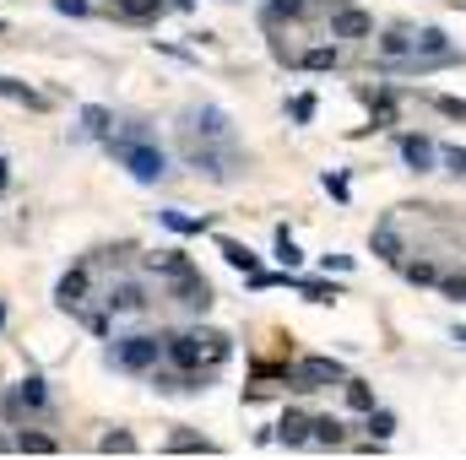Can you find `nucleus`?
Wrapping results in <instances>:
<instances>
[{"instance_id":"obj_33","label":"nucleus","mask_w":466,"mask_h":460,"mask_svg":"<svg viewBox=\"0 0 466 460\" xmlns=\"http://www.w3.org/2000/svg\"><path fill=\"white\" fill-rule=\"evenodd\" d=\"M0 33H5V22H0Z\"/></svg>"},{"instance_id":"obj_11","label":"nucleus","mask_w":466,"mask_h":460,"mask_svg":"<svg viewBox=\"0 0 466 460\" xmlns=\"http://www.w3.org/2000/svg\"><path fill=\"white\" fill-rule=\"evenodd\" d=\"M412 55H429V60H451V49H445V33H440V27H423V33L412 38Z\"/></svg>"},{"instance_id":"obj_30","label":"nucleus","mask_w":466,"mask_h":460,"mask_svg":"<svg viewBox=\"0 0 466 460\" xmlns=\"http://www.w3.org/2000/svg\"><path fill=\"white\" fill-rule=\"evenodd\" d=\"M451 168H456V174H466V152H461V146L451 152Z\"/></svg>"},{"instance_id":"obj_17","label":"nucleus","mask_w":466,"mask_h":460,"mask_svg":"<svg viewBox=\"0 0 466 460\" xmlns=\"http://www.w3.org/2000/svg\"><path fill=\"white\" fill-rule=\"evenodd\" d=\"M407 49H412V38H407V33H385V38H380V55H385V60H401Z\"/></svg>"},{"instance_id":"obj_20","label":"nucleus","mask_w":466,"mask_h":460,"mask_svg":"<svg viewBox=\"0 0 466 460\" xmlns=\"http://www.w3.org/2000/svg\"><path fill=\"white\" fill-rule=\"evenodd\" d=\"M282 16H304V0H271L266 5V22H282Z\"/></svg>"},{"instance_id":"obj_18","label":"nucleus","mask_w":466,"mask_h":460,"mask_svg":"<svg viewBox=\"0 0 466 460\" xmlns=\"http://www.w3.org/2000/svg\"><path fill=\"white\" fill-rule=\"evenodd\" d=\"M282 445H309V417H288L282 423Z\"/></svg>"},{"instance_id":"obj_3","label":"nucleus","mask_w":466,"mask_h":460,"mask_svg":"<svg viewBox=\"0 0 466 460\" xmlns=\"http://www.w3.org/2000/svg\"><path fill=\"white\" fill-rule=\"evenodd\" d=\"M157 357H163V342L157 336H119L115 346H109V363H115L119 374H152L157 368Z\"/></svg>"},{"instance_id":"obj_32","label":"nucleus","mask_w":466,"mask_h":460,"mask_svg":"<svg viewBox=\"0 0 466 460\" xmlns=\"http://www.w3.org/2000/svg\"><path fill=\"white\" fill-rule=\"evenodd\" d=\"M456 342H466V325H461V331H456Z\"/></svg>"},{"instance_id":"obj_13","label":"nucleus","mask_w":466,"mask_h":460,"mask_svg":"<svg viewBox=\"0 0 466 460\" xmlns=\"http://www.w3.org/2000/svg\"><path fill=\"white\" fill-rule=\"evenodd\" d=\"M152 271H163V276H168V282H179V276H190V271H196V265H190V260H185V255H152Z\"/></svg>"},{"instance_id":"obj_23","label":"nucleus","mask_w":466,"mask_h":460,"mask_svg":"<svg viewBox=\"0 0 466 460\" xmlns=\"http://www.w3.org/2000/svg\"><path fill=\"white\" fill-rule=\"evenodd\" d=\"M304 65H309V71H331V65H337V49H309Z\"/></svg>"},{"instance_id":"obj_4","label":"nucleus","mask_w":466,"mask_h":460,"mask_svg":"<svg viewBox=\"0 0 466 460\" xmlns=\"http://www.w3.org/2000/svg\"><path fill=\"white\" fill-rule=\"evenodd\" d=\"M337 379H348V374H342V363H331V357H304V363L293 368V390H326V385H337Z\"/></svg>"},{"instance_id":"obj_15","label":"nucleus","mask_w":466,"mask_h":460,"mask_svg":"<svg viewBox=\"0 0 466 460\" xmlns=\"http://www.w3.org/2000/svg\"><path fill=\"white\" fill-rule=\"evenodd\" d=\"M82 130H87V135H109V109H98V104L82 109Z\"/></svg>"},{"instance_id":"obj_14","label":"nucleus","mask_w":466,"mask_h":460,"mask_svg":"<svg viewBox=\"0 0 466 460\" xmlns=\"http://www.w3.org/2000/svg\"><path fill=\"white\" fill-rule=\"evenodd\" d=\"M0 98H11V104H27V109H44V98H38V93H27L22 82H5V76H0Z\"/></svg>"},{"instance_id":"obj_28","label":"nucleus","mask_w":466,"mask_h":460,"mask_svg":"<svg viewBox=\"0 0 466 460\" xmlns=\"http://www.w3.org/2000/svg\"><path fill=\"white\" fill-rule=\"evenodd\" d=\"M315 115V98H293V119H309Z\"/></svg>"},{"instance_id":"obj_10","label":"nucleus","mask_w":466,"mask_h":460,"mask_svg":"<svg viewBox=\"0 0 466 460\" xmlns=\"http://www.w3.org/2000/svg\"><path fill=\"white\" fill-rule=\"evenodd\" d=\"M82 293H87V265H76V271H66V276H60V287H55V298H60V309H76V304H82Z\"/></svg>"},{"instance_id":"obj_31","label":"nucleus","mask_w":466,"mask_h":460,"mask_svg":"<svg viewBox=\"0 0 466 460\" xmlns=\"http://www.w3.org/2000/svg\"><path fill=\"white\" fill-rule=\"evenodd\" d=\"M0 331H5V304H0Z\"/></svg>"},{"instance_id":"obj_8","label":"nucleus","mask_w":466,"mask_h":460,"mask_svg":"<svg viewBox=\"0 0 466 460\" xmlns=\"http://www.w3.org/2000/svg\"><path fill=\"white\" fill-rule=\"evenodd\" d=\"M179 304L207 315V309H212V287H207V276H196V271H190V276H179Z\"/></svg>"},{"instance_id":"obj_27","label":"nucleus","mask_w":466,"mask_h":460,"mask_svg":"<svg viewBox=\"0 0 466 460\" xmlns=\"http://www.w3.org/2000/svg\"><path fill=\"white\" fill-rule=\"evenodd\" d=\"M104 450H136V439H130V434H109V439H104Z\"/></svg>"},{"instance_id":"obj_26","label":"nucleus","mask_w":466,"mask_h":460,"mask_svg":"<svg viewBox=\"0 0 466 460\" xmlns=\"http://www.w3.org/2000/svg\"><path fill=\"white\" fill-rule=\"evenodd\" d=\"M348 401H352V406H374V395H369L363 385H352V379H348Z\"/></svg>"},{"instance_id":"obj_2","label":"nucleus","mask_w":466,"mask_h":460,"mask_svg":"<svg viewBox=\"0 0 466 460\" xmlns=\"http://www.w3.org/2000/svg\"><path fill=\"white\" fill-rule=\"evenodd\" d=\"M163 357H168L174 368L196 374L201 363H223V357H228V336H201V331H179V336H168V342H163Z\"/></svg>"},{"instance_id":"obj_16","label":"nucleus","mask_w":466,"mask_h":460,"mask_svg":"<svg viewBox=\"0 0 466 460\" xmlns=\"http://www.w3.org/2000/svg\"><path fill=\"white\" fill-rule=\"evenodd\" d=\"M223 260H228V265H238V271H255V255H249L244 244H233V238H223Z\"/></svg>"},{"instance_id":"obj_21","label":"nucleus","mask_w":466,"mask_h":460,"mask_svg":"<svg viewBox=\"0 0 466 460\" xmlns=\"http://www.w3.org/2000/svg\"><path fill=\"white\" fill-rule=\"evenodd\" d=\"M16 450H33V455H49V450H55V439H49V434H22V439H16Z\"/></svg>"},{"instance_id":"obj_6","label":"nucleus","mask_w":466,"mask_h":460,"mask_svg":"<svg viewBox=\"0 0 466 460\" xmlns=\"http://www.w3.org/2000/svg\"><path fill=\"white\" fill-rule=\"evenodd\" d=\"M104 304H109V315H141L147 309V287L141 282H115Z\"/></svg>"},{"instance_id":"obj_9","label":"nucleus","mask_w":466,"mask_h":460,"mask_svg":"<svg viewBox=\"0 0 466 460\" xmlns=\"http://www.w3.org/2000/svg\"><path fill=\"white\" fill-rule=\"evenodd\" d=\"M168 0H115V16L119 22H157Z\"/></svg>"},{"instance_id":"obj_19","label":"nucleus","mask_w":466,"mask_h":460,"mask_svg":"<svg viewBox=\"0 0 466 460\" xmlns=\"http://www.w3.org/2000/svg\"><path fill=\"white\" fill-rule=\"evenodd\" d=\"M163 223H168L174 233H207V223H201V217H185V212H163Z\"/></svg>"},{"instance_id":"obj_29","label":"nucleus","mask_w":466,"mask_h":460,"mask_svg":"<svg viewBox=\"0 0 466 460\" xmlns=\"http://www.w3.org/2000/svg\"><path fill=\"white\" fill-rule=\"evenodd\" d=\"M440 109H445V115H451V119H466V104H456V98H445Z\"/></svg>"},{"instance_id":"obj_22","label":"nucleus","mask_w":466,"mask_h":460,"mask_svg":"<svg viewBox=\"0 0 466 460\" xmlns=\"http://www.w3.org/2000/svg\"><path fill=\"white\" fill-rule=\"evenodd\" d=\"M277 260H282V265H299V260H304V255H299V244L288 238V228L277 233Z\"/></svg>"},{"instance_id":"obj_7","label":"nucleus","mask_w":466,"mask_h":460,"mask_svg":"<svg viewBox=\"0 0 466 460\" xmlns=\"http://www.w3.org/2000/svg\"><path fill=\"white\" fill-rule=\"evenodd\" d=\"M331 33H337V38H369V33H374V16L342 5V11H337V22H331Z\"/></svg>"},{"instance_id":"obj_5","label":"nucleus","mask_w":466,"mask_h":460,"mask_svg":"<svg viewBox=\"0 0 466 460\" xmlns=\"http://www.w3.org/2000/svg\"><path fill=\"white\" fill-rule=\"evenodd\" d=\"M11 406H22V412H33V417H44V412H49V379H38V374H27V379L16 385V395H11Z\"/></svg>"},{"instance_id":"obj_24","label":"nucleus","mask_w":466,"mask_h":460,"mask_svg":"<svg viewBox=\"0 0 466 460\" xmlns=\"http://www.w3.org/2000/svg\"><path fill=\"white\" fill-rule=\"evenodd\" d=\"M369 428H374L380 439H390V428H396V417H390V412H374V417H369Z\"/></svg>"},{"instance_id":"obj_1","label":"nucleus","mask_w":466,"mask_h":460,"mask_svg":"<svg viewBox=\"0 0 466 460\" xmlns=\"http://www.w3.org/2000/svg\"><path fill=\"white\" fill-rule=\"evenodd\" d=\"M109 141V157H115L119 168H130V179H141V185H157L163 174H168V157H163V146L157 141H147V130L141 125H130L125 135H104Z\"/></svg>"},{"instance_id":"obj_25","label":"nucleus","mask_w":466,"mask_h":460,"mask_svg":"<svg viewBox=\"0 0 466 460\" xmlns=\"http://www.w3.org/2000/svg\"><path fill=\"white\" fill-rule=\"evenodd\" d=\"M60 16H87V0H55Z\"/></svg>"},{"instance_id":"obj_12","label":"nucleus","mask_w":466,"mask_h":460,"mask_svg":"<svg viewBox=\"0 0 466 460\" xmlns=\"http://www.w3.org/2000/svg\"><path fill=\"white\" fill-rule=\"evenodd\" d=\"M401 157H407L418 174H423V168H434V146H429L423 135H407V141H401Z\"/></svg>"}]
</instances>
